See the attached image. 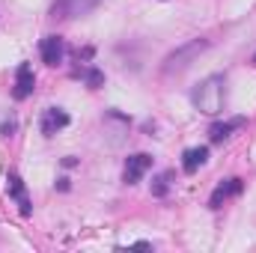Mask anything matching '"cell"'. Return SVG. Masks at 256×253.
<instances>
[{
  "label": "cell",
  "instance_id": "1",
  "mask_svg": "<svg viewBox=\"0 0 256 253\" xmlns=\"http://www.w3.org/2000/svg\"><path fill=\"white\" fill-rule=\"evenodd\" d=\"M224 98H226V78L224 74H208L191 92V104L206 116H218L224 110Z\"/></svg>",
  "mask_w": 256,
  "mask_h": 253
},
{
  "label": "cell",
  "instance_id": "2",
  "mask_svg": "<svg viewBox=\"0 0 256 253\" xmlns=\"http://www.w3.org/2000/svg\"><path fill=\"white\" fill-rule=\"evenodd\" d=\"M206 48H208V39H191V42H185L182 48H176L173 54L164 57L161 72H164V74H179V72H185V68H188V66L206 51Z\"/></svg>",
  "mask_w": 256,
  "mask_h": 253
},
{
  "label": "cell",
  "instance_id": "3",
  "mask_svg": "<svg viewBox=\"0 0 256 253\" xmlns=\"http://www.w3.org/2000/svg\"><path fill=\"white\" fill-rule=\"evenodd\" d=\"M96 3H98V0H54V3H51V18L68 21V18L86 15Z\"/></svg>",
  "mask_w": 256,
  "mask_h": 253
},
{
  "label": "cell",
  "instance_id": "4",
  "mask_svg": "<svg viewBox=\"0 0 256 253\" xmlns=\"http://www.w3.org/2000/svg\"><path fill=\"white\" fill-rule=\"evenodd\" d=\"M149 167H152V155H146V152L128 155L126 158V170H122V182H126V185H137Z\"/></svg>",
  "mask_w": 256,
  "mask_h": 253
},
{
  "label": "cell",
  "instance_id": "5",
  "mask_svg": "<svg viewBox=\"0 0 256 253\" xmlns=\"http://www.w3.org/2000/svg\"><path fill=\"white\" fill-rule=\"evenodd\" d=\"M33 90H36V74H33V66L30 63H21L15 68V90H12V96L18 98V102H24V98H30L33 96Z\"/></svg>",
  "mask_w": 256,
  "mask_h": 253
},
{
  "label": "cell",
  "instance_id": "6",
  "mask_svg": "<svg viewBox=\"0 0 256 253\" xmlns=\"http://www.w3.org/2000/svg\"><path fill=\"white\" fill-rule=\"evenodd\" d=\"M68 122H72V120H68V114H66L63 108H48V110L42 114L39 128H42V134H45V137H54V134H57V131H63Z\"/></svg>",
  "mask_w": 256,
  "mask_h": 253
},
{
  "label": "cell",
  "instance_id": "7",
  "mask_svg": "<svg viewBox=\"0 0 256 253\" xmlns=\"http://www.w3.org/2000/svg\"><path fill=\"white\" fill-rule=\"evenodd\" d=\"M39 54H42V60L45 66H60L66 57V45L60 36H45L42 39V45H39Z\"/></svg>",
  "mask_w": 256,
  "mask_h": 253
},
{
  "label": "cell",
  "instance_id": "8",
  "mask_svg": "<svg viewBox=\"0 0 256 253\" xmlns=\"http://www.w3.org/2000/svg\"><path fill=\"white\" fill-rule=\"evenodd\" d=\"M236 194H242V179L238 176H232V179H226V182H220L218 188L212 190V200H208V208H220L230 196H236Z\"/></svg>",
  "mask_w": 256,
  "mask_h": 253
},
{
  "label": "cell",
  "instance_id": "9",
  "mask_svg": "<svg viewBox=\"0 0 256 253\" xmlns=\"http://www.w3.org/2000/svg\"><path fill=\"white\" fill-rule=\"evenodd\" d=\"M6 188H9V196L18 202L21 214H30V200H27V190H24V182H21L18 173H9L6 176Z\"/></svg>",
  "mask_w": 256,
  "mask_h": 253
},
{
  "label": "cell",
  "instance_id": "10",
  "mask_svg": "<svg viewBox=\"0 0 256 253\" xmlns=\"http://www.w3.org/2000/svg\"><path fill=\"white\" fill-rule=\"evenodd\" d=\"M244 126H248L244 116H236V120H226V122H214V126L208 128V137H212V143H224L236 128H244Z\"/></svg>",
  "mask_w": 256,
  "mask_h": 253
},
{
  "label": "cell",
  "instance_id": "11",
  "mask_svg": "<svg viewBox=\"0 0 256 253\" xmlns=\"http://www.w3.org/2000/svg\"><path fill=\"white\" fill-rule=\"evenodd\" d=\"M206 161H208V149H206V146H191V149H185V155H182V170H185V173H196Z\"/></svg>",
  "mask_w": 256,
  "mask_h": 253
},
{
  "label": "cell",
  "instance_id": "12",
  "mask_svg": "<svg viewBox=\"0 0 256 253\" xmlns=\"http://www.w3.org/2000/svg\"><path fill=\"white\" fill-rule=\"evenodd\" d=\"M74 74H80V78L86 80V86H90V90H98V86L104 84V72H102V68H96V66L80 68V72H74Z\"/></svg>",
  "mask_w": 256,
  "mask_h": 253
},
{
  "label": "cell",
  "instance_id": "13",
  "mask_svg": "<svg viewBox=\"0 0 256 253\" xmlns=\"http://www.w3.org/2000/svg\"><path fill=\"white\" fill-rule=\"evenodd\" d=\"M170 179H173V173H161L158 179H152V194H155V196H167V190H170Z\"/></svg>",
  "mask_w": 256,
  "mask_h": 253
},
{
  "label": "cell",
  "instance_id": "14",
  "mask_svg": "<svg viewBox=\"0 0 256 253\" xmlns=\"http://www.w3.org/2000/svg\"><path fill=\"white\" fill-rule=\"evenodd\" d=\"M12 131H15V120H6V122L0 126V134H3V137H12Z\"/></svg>",
  "mask_w": 256,
  "mask_h": 253
},
{
  "label": "cell",
  "instance_id": "15",
  "mask_svg": "<svg viewBox=\"0 0 256 253\" xmlns=\"http://www.w3.org/2000/svg\"><path fill=\"white\" fill-rule=\"evenodd\" d=\"M137 250H152V242H134Z\"/></svg>",
  "mask_w": 256,
  "mask_h": 253
},
{
  "label": "cell",
  "instance_id": "16",
  "mask_svg": "<svg viewBox=\"0 0 256 253\" xmlns=\"http://www.w3.org/2000/svg\"><path fill=\"white\" fill-rule=\"evenodd\" d=\"M57 188H60V190H68L72 185H68V179H57Z\"/></svg>",
  "mask_w": 256,
  "mask_h": 253
},
{
  "label": "cell",
  "instance_id": "17",
  "mask_svg": "<svg viewBox=\"0 0 256 253\" xmlns=\"http://www.w3.org/2000/svg\"><path fill=\"white\" fill-rule=\"evenodd\" d=\"M254 63H256V54H254Z\"/></svg>",
  "mask_w": 256,
  "mask_h": 253
}]
</instances>
